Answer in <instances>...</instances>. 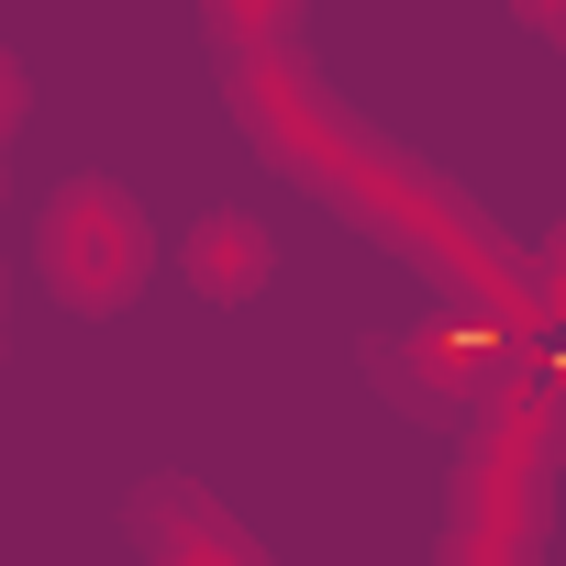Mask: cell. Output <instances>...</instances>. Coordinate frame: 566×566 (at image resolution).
Here are the masks:
<instances>
[{
  "label": "cell",
  "instance_id": "1",
  "mask_svg": "<svg viewBox=\"0 0 566 566\" xmlns=\"http://www.w3.org/2000/svg\"><path fill=\"white\" fill-rule=\"evenodd\" d=\"M134 277H145V211H134L112 178L56 189V211H45V290L101 323V312L134 301Z\"/></svg>",
  "mask_w": 566,
  "mask_h": 566
},
{
  "label": "cell",
  "instance_id": "2",
  "mask_svg": "<svg viewBox=\"0 0 566 566\" xmlns=\"http://www.w3.org/2000/svg\"><path fill=\"white\" fill-rule=\"evenodd\" d=\"M367 367H378V389H389L400 411L467 422V411L489 400V378H500V345H489V334H400V345H378Z\"/></svg>",
  "mask_w": 566,
  "mask_h": 566
},
{
  "label": "cell",
  "instance_id": "3",
  "mask_svg": "<svg viewBox=\"0 0 566 566\" xmlns=\"http://www.w3.org/2000/svg\"><path fill=\"white\" fill-rule=\"evenodd\" d=\"M134 522H145V555H156V566H255L244 522H233L211 489H189V478H156Z\"/></svg>",
  "mask_w": 566,
  "mask_h": 566
},
{
  "label": "cell",
  "instance_id": "4",
  "mask_svg": "<svg viewBox=\"0 0 566 566\" xmlns=\"http://www.w3.org/2000/svg\"><path fill=\"white\" fill-rule=\"evenodd\" d=\"M266 266H277V244H266V222H244V211H211V222L189 233V290H200V301H255Z\"/></svg>",
  "mask_w": 566,
  "mask_h": 566
},
{
  "label": "cell",
  "instance_id": "5",
  "mask_svg": "<svg viewBox=\"0 0 566 566\" xmlns=\"http://www.w3.org/2000/svg\"><path fill=\"white\" fill-rule=\"evenodd\" d=\"M12 112H23V67H12V56H0V123H12Z\"/></svg>",
  "mask_w": 566,
  "mask_h": 566
}]
</instances>
